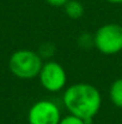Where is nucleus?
Segmentation results:
<instances>
[{"label":"nucleus","mask_w":122,"mask_h":124,"mask_svg":"<svg viewBox=\"0 0 122 124\" xmlns=\"http://www.w3.org/2000/svg\"><path fill=\"white\" fill-rule=\"evenodd\" d=\"M62 101L68 113L74 115L91 124L102 107V95L97 87L91 83L79 82L67 87Z\"/></svg>","instance_id":"f257e3e1"},{"label":"nucleus","mask_w":122,"mask_h":124,"mask_svg":"<svg viewBox=\"0 0 122 124\" xmlns=\"http://www.w3.org/2000/svg\"><path fill=\"white\" fill-rule=\"evenodd\" d=\"M39 80L43 89L50 93H58L66 87L67 74L60 63L49 60L43 63L39 74Z\"/></svg>","instance_id":"20e7f679"},{"label":"nucleus","mask_w":122,"mask_h":124,"mask_svg":"<svg viewBox=\"0 0 122 124\" xmlns=\"http://www.w3.org/2000/svg\"><path fill=\"white\" fill-rule=\"evenodd\" d=\"M109 98L113 105L122 108V77L115 80L109 88Z\"/></svg>","instance_id":"0eeeda50"},{"label":"nucleus","mask_w":122,"mask_h":124,"mask_svg":"<svg viewBox=\"0 0 122 124\" xmlns=\"http://www.w3.org/2000/svg\"><path fill=\"white\" fill-rule=\"evenodd\" d=\"M43 60L40 53L31 49H18L8 59V69L13 76L20 80L39 77Z\"/></svg>","instance_id":"f03ea898"},{"label":"nucleus","mask_w":122,"mask_h":124,"mask_svg":"<svg viewBox=\"0 0 122 124\" xmlns=\"http://www.w3.org/2000/svg\"><path fill=\"white\" fill-rule=\"evenodd\" d=\"M64 8H65L66 16L71 19H79V18L83 17V15L85 12L84 5L79 0H70L64 6Z\"/></svg>","instance_id":"423d86ee"},{"label":"nucleus","mask_w":122,"mask_h":124,"mask_svg":"<svg viewBox=\"0 0 122 124\" xmlns=\"http://www.w3.org/2000/svg\"><path fill=\"white\" fill-rule=\"evenodd\" d=\"M59 124H86L84 119H81L79 117L74 116V115H67L65 117H61Z\"/></svg>","instance_id":"6e6552de"},{"label":"nucleus","mask_w":122,"mask_h":124,"mask_svg":"<svg viewBox=\"0 0 122 124\" xmlns=\"http://www.w3.org/2000/svg\"><path fill=\"white\" fill-rule=\"evenodd\" d=\"M110 4H115V5H121L122 4V0H105Z\"/></svg>","instance_id":"9d476101"},{"label":"nucleus","mask_w":122,"mask_h":124,"mask_svg":"<svg viewBox=\"0 0 122 124\" xmlns=\"http://www.w3.org/2000/svg\"><path fill=\"white\" fill-rule=\"evenodd\" d=\"M93 46L104 55H114L122 51V25L107 23L93 34Z\"/></svg>","instance_id":"7ed1b4c3"},{"label":"nucleus","mask_w":122,"mask_h":124,"mask_svg":"<svg viewBox=\"0 0 122 124\" xmlns=\"http://www.w3.org/2000/svg\"><path fill=\"white\" fill-rule=\"evenodd\" d=\"M70 0H45V2L54 7H64Z\"/></svg>","instance_id":"1a4fd4ad"},{"label":"nucleus","mask_w":122,"mask_h":124,"mask_svg":"<svg viewBox=\"0 0 122 124\" xmlns=\"http://www.w3.org/2000/svg\"><path fill=\"white\" fill-rule=\"evenodd\" d=\"M60 119V108L51 100H39L28 111L29 124H59Z\"/></svg>","instance_id":"39448f33"}]
</instances>
